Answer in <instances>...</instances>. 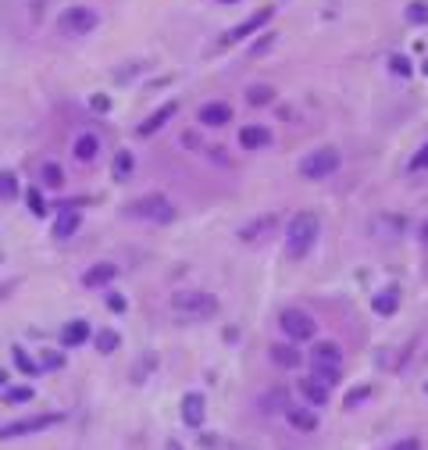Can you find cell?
Returning a JSON list of instances; mask_svg holds the SVG:
<instances>
[{
  "mask_svg": "<svg viewBox=\"0 0 428 450\" xmlns=\"http://www.w3.org/2000/svg\"><path fill=\"white\" fill-rule=\"evenodd\" d=\"M171 311L186 322H204L218 315V297L207 290H178L171 293Z\"/></svg>",
  "mask_w": 428,
  "mask_h": 450,
  "instance_id": "cell-1",
  "label": "cell"
},
{
  "mask_svg": "<svg viewBox=\"0 0 428 450\" xmlns=\"http://www.w3.org/2000/svg\"><path fill=\"white\" fill-rule=\"evenodd\" d=\"M318 232H321V222H318L314 211H300V215H293V222H289V229H286V254H289V257L311 254Z\"/></svg>",
  "mask_w": 428,
  "mask_h": 450,
  "instance_id": "cell-2",
  "label": "cell"
},
{
  "mask_svg": "<svg viewBox=\"0 0 428 450\" xmlns=\"http://www.w3.org/2000/svg\"><path fill=\"white\" fill-rule=\"evenodd\" d=\"M100 25V15L93 8H86V4H72L57 15V29L65 36H86V33H93V29Z\"/></svg>",
  "mask_w": 428,
  "mask_h": 450,
  "instance_id": "cell-3",
  "label": "cell"
},
{
  "mask_svg": "<svg viewBox=\"0 0 428 450\" xmlns=\"http://www.w3.org/2000/svg\"><path fill=\"white\" fill-rule=\"evenodd\" d=\"M339 150L335 147H318V150H311V154H303L300 158V175L303 179H328L335 168H339Z\"/></svg>",
  "mask_w": 428,
  "mask_h": 450,
  "instance_id": "cell-4",
  "label": "cell"
},
{
  "mask_svg": "<svg viewBox=\"0 0 428 450\" xmlns=\"http://www.w3.org/2000/svg\"><path fill=\"white\" fill-rule=\"evenodd\" d=\"M129 218H146V222H171L175 218V207L168 204V197L161 193H150V197H139L125 207Z\"/></svg>",
  "mask_w": 428,
  "mask_h": 450,
  "instance_id": "cell-5",
  "label": "cell"
},
{
  "mask_svg": "<svg viewBox=\"0 0 428 450\" xmlns=\"http://www.w3.org/2000/svg\"><path fill=\"white\" fill-rule=\"evenodd\" d=\"M279 325H282V333H286L293 343H307V340H314V333H318L314 318H311L307 311H300V308H286L282 318H279Z\"/></svg>",
  "mask_w": 428,
  "mask_h": 450,
  "instance_id": "cell-6",
  "label": "cell"
},
{
  "mask_svg": "<svg viewBox=\"0 0 428 450\" xmlns=\"http://www.w3.org/2000/svg\"><path fill=\"white\" fill-rule=\"evenodd\" d=\"M65 422V414H33V418H18V422H11V426H4L0 429V440H11V436H29V433H43V429H50V426H61Z\"/></svg>",
  "mask_w": 428,
  "mask_h": 450,
  "instance_id": "cell-7",
  "label": "cell"
},
{
  "mask_svg": "<svg viewBox=\"0 0 428 450\" xmlns=\"http://www.w3.org/2000/svg\"><path fill=\"white\" fill-rule=\"evenodd\" d=\"M271 15H275L271 8H261V11H254V15H250L247 22H239L236 29H229V33H225V40H222V43L229 47V43H239V40H247L250 33H257L261 25H268V22H271Z\"/></svg>",
  "mask_w": 428,
  "mask_h": 450,
  "instance_id": "cell-8",
  "label": "cell"
},
{
  "mask_svg": "<svg viewBox=\"0 0 428 450\" xmlns=\"http://www.w3.org/2000/svg\"><path fill=\"white\" fill-rule=\"evenodd\" d=\"M275 229H279V215L268 211V215H257L254 222L243 225V229H239V239H243V243H257V239H264V236L275 232Z\"/></svg>",
  "mask_w": 428,
  "mask_h": 450,
  "instance_id": "cell-9",
  "label": "cell"
},
{
  "mask_svg": "<svg viewBox=\"0 0 428 450\" xmlns=\"http://www.w3.org/2000/svg\"><path fill=\"white\" fill-rule=\"evenodd\" d=\"M204 414H207V400L200 393H186L182 397V422L190 429H200L204 426Z\"/></svg>",
  "mask_w": 428,
  "mask_h": 450,
  "instance_id": "cell-10",
  "label": "cell"
},
{
  "mask_svg": "<svg viewBox=\"0 0 428 450\" xmlns=\"http://www.w3.org/2000/svg\"><path fill=\"white\" fill-rule=\"evenodd\" d=\"M200 122H204V126H211V129L229 126V122H232V107H229V104H222V100L204 104V107H200Z\"/></svg>",
  "mask_w": 428,
  "mask_h": 450,
  "instance_id": "cell-11",
  "label": "cell"
},
{
  "mask_svg": "<svg viewBox=\"0 0 428 450\" xmlns=\"http://www.w3.org/2000/svg\"><path fill=\"white\" fill-rule=\"evenodd\" d=\"M175 111H178V104H175V100H168L161 111H154V114H150L146 122H139V129H136V133H139L143 140H146V136H154L158 129H165V126H168V118H171Z\"/></svg>",
  "mask_w": 428,
  "mask_h": 450,
  "instance_id": "cell-12",
  "label": "cell"
},
{
  "mask_svg": "<svg viewBox=\"0 0 428 450\" xmlns=\"http://www.w3.org/2000/svg\"><path fill=\"white\" fill-rule=\"evenodd\" d=\"M268 354H271V361L279 368H300V361H303L300 347H293V343H271Z\"/></svg>",
  "mask_w": 428,
  "mask_h": 450,
  "instance_id": "cell-13",
  "label": "cell"
},
{
  "mask_svg": "<svg viewBox=\"0 0 428 450\" xmlns=\"http://www.w3.org/2000/svg\"><path fill=\"white\" fill-rule=\"evenodd\" d=\"M114 276H118V264H111V261H100V264H93V268H89V272L82 276V286L97 290V286H107Z\"/></svg>",
  "mask_w": 428,
  "mask_h": 450,
  "instance_id": "cell-14",
  "label": "cell"
},
{
  "mask_svg": "<svg viewBox=\"0 0 428 450\" xmlns=\"http://www.w3.org/2000/svg\"><path fill=\"white\" fill-rule=\"evenodd\" d=\"M300 397L311 407H321V404H328V386H321L314 375H307V379H300Z\"/></svg>",
  "mask_w": 428,
  "mask_h": 450,
  "instance_id": "cell-15",
  "label": "cell"
},
{
  "mask_svg": "<svg viewBox=\"0 0 428 450\" xmlns=\"http://www.w3.org/2000/svg\"><path fill=\"white\" fill-rule=\"evenodd\" d=\"M79 225H82V215L75 211V207H65V211L57 215V222H54V236L57 239H68V236L79 232Z\"/></svg>",
  "mask_w": 428,
  "mask_h": 450,
  "instance_id": "cell-16",
  "label": "cell"
},
{
  "mask_svg": "<svg viewBox=\"0 0 428 450\" xmlns=\"http://www.w3.org/2000/svg\"><path fill=\"white\" fill-rule=\"evenodd\" d=\"M271 143V129L264 126H243L239 129V147H247V150H261Z\"/></svg>",
  "mask_w": 428,
  "mask_h": 450,
  "instance_id": "cell-17",
  "label": "cell"
},
{
  "mask_svg": "<svg viewBox=\"0 0 428 450\" xmlns=\"http://www.w3.org/2000/svg\"><path fill=\"white\" fill-rule=\"evenodd\" d=\"M286 418H289V426L293 429H300V433H314L318 429V414L311 411V407H286Z\"/></svg>",
  "mask_w": 428,
  "mask_h": 450,
  "instance_id": "cell-18",
  "label": "cell"
},
{
  "mask_svg": "<svg viewBox=\"0 0 428 450\" xmlns=\"http://www.w3.org/2000/svg\"><path fill=\"white\" fill-rule=\"evenodd\" d=\"M86 340H89V325L82 318H75V322H68L65 329H61V343L65 347H82Z\"/></svg>",
  "mask_w": 428,
  "mask_h": 450,
  "instance_id": "cell-19",
  "label": "cell"
},
{
  "mask_svg": "<svg viewBox=\"0 0 428 450\" xmlns=\"http://www.w3.org/2000/svg\"><path fill=\"white\" fill-rule=\"evenodd\" d=\"M136 172V158H132V150H118L114 161H111V175L118 179V183H125V179Z\"/></svg>",
  "mask_w": 428,
  "mask_h": 450,
  "instance_id": "cell-20",
  "label": "cell"
},
{
  "mask_svg": "<svg viewBox=\"0 0 428 450\" xmlns=\"http://www.w3.org/2000/svg\"><path fill=\"white\" fill-rule=\"evenodd\" d=\"M100 154V140L93 136V133H82L79 140H75V158L79 161H93Z\"/></svg>",
  "mask_w": 428,
  "mask_h": 450,
  "instance_id": "cell-21",
  "label": "cell"
},
{
  "mask_svg": "<svg viewBox=\"0 0 428 450\" xmlns=\"http://www.w3.org/2000/svg\"><path fill=\"white\" fill-rule=\"evenodd\" d=\"M261 407L268 411V414H275V411H286L289 407V393L282 386H275V389H268V393L261 397Z\"/></svg>",
  "mask_w": 428,
  "mask_h": 450,
  "instance_id": "cell-22",
  "label": "cell"
},
{
  "mask_svg": "<svg viewBox=\"0 0 428 450\" xmlns=\"http://www.w3.org/2000/svg\"><path fill=\"white\" fill-rule=\"evenodd\" d=\"M314 361H321V365H339V361H343V350H339V343L321 340V343L314 347Z\"/></svg>",
  "mask_w": 428,
  "mask_h": 450,
  "instance_id": "cell-23",
  "label": "cell"
},
{
  "mask_svg": "<svg viewBox=\"0 0 428 450\" xmlns=\"http://www.w3.org/2000/svg\"><path fill=\"white\" fill-rule=\"evenodd\" d=\"M372 308H375V315H396V308H400V293H396V290L379 293V297L372 300Z\"/></svg>",
  "mask_w": 428,
  "mask_h": 450,
  "instance_id": "cell-24",
  "label": "cell"
},
{
  "mask_svg": "<svg viewBox=\"0 0 428 450\" xmlns=\"http://www.w3.org/2000/svg\"><path fill=\"white\" fill-rule=\"evenodd\" d=\"M314 379L332 389L335 382H339V365H321V361H314Z\"/></svg>",
  "mask_w": 428,
  "mask_h": 450,
  "instance_id": "cell-25",
  "label": "cell"
},
{
  "mask_svg": "<svg viewBox=\"0 0 428 450\" xmlns=\"http://www.w3.org/2000/svg\"><path fill=\"white\" fill-rule=\"evenodd\" d=\"M93 340H97V350H100V354H114V350H118V343H121V336L114 333V329H100V333H97Z\"/></svg>",
  "mask_w": 428,
  "mask_h": 450,
  "instance_id": "cell-26",
  "label": "cell"
},
{
  "mask_svg": "<svg viewBox=\"0 0 428 450\" xmlns=\"http://www.w3.org/2000/svg\"><path fill=\"white\" fill-rule=\"evenodd\" d=\"M247 100H250L254 107H264V104H271V100H275V89H271V86H264V82H261V86H250V89H247Z\"/></svg>",
  "mask_w": 428,
  "mask_h": 450,
  "instance_id": "cell-27",
  "label": "cell"
},
{
  "mask_svg": "<svg viewBox=\"0 0 428 450\" xmlns=\"http://www.w3.org/2000/svg\"><path fill=\"white\" fill-rule=\"evenodd\" d=\"M407 22L411 25H428V0H411L407 4Z\"/></svg>",
  "mask_w": 428,
  "mask_h": 450,
  "instance_id": "cell-28",
  "label": "cell"
},
{
  "mask_svg": "<svg viewBox=\"0 0 428 450\" xmlns=\"http://www.w3.org/2000/svg\"><path fill=\"white\" fill-rule=\"evenodd\" d=\"M15 193H18V175L15 172H0V200H15Z\"/></svg>",
  "mask_w": 428,
  "mask_h": 450,
  "instance_id": "cell-29",
  "label": "cell"
},
{
  "mask_svg": "<svg viewBox=\"0 0 428 450\" xmlns=\"http://www.w3.org/2000/svg\"><path fill=\"white\" fill-rule=\"evenodd\" d=\"M43 186H54V190L65 186V172H61L54 161H47V165H43Z\"/></svg>",
  "mask_w": 428,
  "mask_h": 450,
  "instance_id": "cell-30",
  "label": "cell"
},
{
  "mask_svg": "<svg viewBox=\"0 0 428 450\" xmlns=\"http://www.w3.org/2000/svg\"><path fill=\"white\" fill-rule=\"evenodd\" d=\"M11 357H15V365H18L25 375H36V372H40V365H36V361H33V357H29L22 347H15V350H11Z\"/></svg>",
  "mask_w": 428,
  "mask_h": 450,
  "instance_id": "cell-31",
  "label": "cell"
},
{
  "mask_svg": "<svg viewBox=\"0 0 428 450\" xmlns=\"http://www.w3.org/2000/svg\"><path fill=\"white\" fill-rule=\"evenodd\" d=\"M389 68H392V75H400V79H407V75H414V65L407 61L404 54H392L389 57Z\"/></svg>",
  "mask_w": 428,
  "mask_h": 450,
  "instance_id": "cell-32",
  "label": "cell"
},
{
  "mask_svg": "<svg viewBox=\"0 0 428 450\" xmlns=\"http://www.w3.org/2000/svg\"><path fill=\"white\" fill-rule=\"evenodd\" d=\"M25 200H29V211H33L36 218H43V215H47V200H43V193H40L36 186L25 193Z\"/></svg>",
  "mask_w": 428,
  "mask_h": 450,
  "instance_id": "cell-33",
  "label": "cell"
},
{
  "mask_svg": "<svg viewBox=\"0 0 428 450\" xmlns=\"http://www.w3.org/2000/svg\"><path fill=\"white\" fill-rule=\"evenodd\" d=\"M4 400L8 404H25V400H33V389H29V386H11L4 393Z\"/></svg>",
  "mask_w": 428,
  "mask_h": 450,
  "instance_id": "cell-34",
  "label": "cell"
},
{
  "mask_svg": "<svg viewBox=\"0 0 428 450\" xmlns=\"http://www.w3.org/2000/svg\"><path fill=\"white\" fill-rule=\"evenodd\" d=\"M61 365H65V357H61L57 350H43V354H40V368H43V372H54V368H61Z\"/></svg>",
  "mask_w": 428,
  "mask_h": 450,
  "instance_id": "cell-35",
  "label": "cell"
},
{
  "mask_svg": "<svg viewBox=\"0 0 428 450\" xmlns=\"http://www.w3.org/2000/svg\"><path fill=\"white\" fill-rule=\"evenodd\" d=\"M425 168H428V143L411 158V172H425Z\"/></svg>",
  "mask_w": 428,
  "mask_h": 450,
  "instance_id": "cell-36",
  "label": "cell"
},
{
  "mask_svg": "<svg viewBox=\"0 0 428 450\" xmlns=\"http://www.w3.org/2000/svg\"><path fill=\"white\" fill-rule=\"evenodd\" d=\"M372 397V389L368 386H360V389H350V397H346V407H357L360 400H368Z\"/></svg>",
  "mask_w": 428,
  "mask_h": 450,
  "instance_id": "cell-37",
  "label": "cell"
},
{
  "mask_svg": "<svg viewBox=\"0 0 428 450\" xmlns=\"http://www.w3.org/2000/svg\"><path fill=\"white\" fill-rule=\"evenodd\" d=\"M89 107H93V111H100V114H104V111L111 107V100H107L104 93H97V97H89Z\"/></svg>",
  "mask_w": 428,
  "mask_h": 450,
  "instance_id": "cell-38",
  "label": "cell"
},
{
  "mask_svg": "<svg viewBox=\"0 0 428 450\" xmlns=\"http://www.w3.org/2000/svg\"><path fill=\"white\" fill-rule=\"evenodd\" d=\"M107 304H111V311H125V297L111 293V297H107Z\"/></svg>",
  "mask_w": 428,
  "mask_h": 450,
  "instance_id": "cell-39",
  "label": "cell"
},
{
  "mask_svg": "<svg viewBox=\"0 0 428 450\" xmlns=\"http://www.w3.org/2000/svg\"><path fill=\"white\" fill-rule=\"evenodd\" d=\"M271 43H275V36H261V40L254 43V54H264V50H268Z\"/></svg>",
  "mask_w": 428,
  "mask_h": 450,
  "instance_id": "cell-40",
  "label": "cell"
},
{
  "mask_svg": "<svg viewBox=\"0 0 428 450\" xmlns=\"http://www.w3.org/2000/svg\"><path fill=\"white\" fill-rule=\"evenodd\" d=\"M392 450H421V443H418V440H400Z\"/></svg>",
  "mask_w": 428,
  "mask_h": 450,
  "instance_id": "cell-41",
  "label": "cell"
},
{
  "mask_svg": "<svg viewBox=\"0 0 428 450\" xmlns=\"http://www.w3.org/2000/svg\"><path fill=\"white\" fill-rule=\"evenodd\" d=\"M165 450H182V443H175V440H168V443H165Z\"/></svg>",
  "mask_w": 428,
  "mask_h": 450,
  "instance_id": "cell-42",
  "label": "cell"
},
{
  "mask_svg": "<svg viewBox=\"0 0 428 450\" xmlns=\"http://www.w3.org/2000/svg\"><path fill=\"white\" fill-rule=\"evenodd\" d=\"M4 382H8V372H4V368H0V386H4Z\"/></svg>",
  "mask_w": 428,
  "mask_h": 450,
  "instance_id": "cell-43",
  "label": "cell"
},
{
  "mask_svg": "<svg viewBox=\"0 0 428 450\" xmlns=\"http://www.w3.org/2000/svg\"><path fill=\"white\" fill-rule=\"evenodd\" d=\"M421 72H425V75H428V57H425V65H421Z\"/></svg>",
  "mask_w": 428,
  "mask_h": 450,
  "instance_id": "cell-44",
  "label": "cell"
},
{
  "mask_svg": "<svg viewBox=\"0 0 428 450\" xmlns=\"http://www.w3.org/2000/svg\"><path fill=\"white\" fill-rule=\"evenodd\" d=\"M421 236H425V239H428V222H425V229H421Z\"/></svg>",
  "mask_w": 428,
  "mask_h": 450,
  "instance_id": "cell-45",
  "label": "cell"
}]
</instances>
